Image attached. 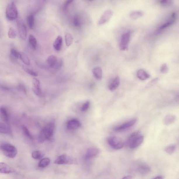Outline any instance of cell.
<instances>
[{
	"mask_svg": "<svg viewBox=\"0 0 179 179\" xmlns=\"http://www.w3.org/2000/svg\"><path fill=\"white\" fill-rule=\"evenodd\" d=\"M161 4L164 6H168L171 5L172 3V1L169 0H164L160 1Z\"/></svg>",
	"mask_w": 179,
	"mask_h": 179,
	"instance_id": "cell-41",
	"label": "cell"
},
{
	"mask_svg": "<svg viewBox=\"0 0 179 179\" xmlns=\"http://www.w3.org/2000/svg\"><path fill=\"white\" fill-rule=\"evenodd\" d=\"M65 42L67 46L69 47L72 45L73 42V38L70 33H67L65 37Z\"/></svg>",
	"mask_w": 179,
	"mask_h": 179,
	"instance_id": "cell-30",
	"label": "cell"
},
{
	"mask_svg": "<svg viewBox=\"0 0 179 179\" xmlns=\"http://www.w3.org/2000/svg\"><path fill=\"white\" fill-rule=\"evenodd\" d=\"M94 76L96 79L100 80L102 79V72L101 68L100 67H96L93 69V71Z\"/></svg>",
	"mask_w": 179,
	"mask_h": 179,
	"instance_id": "cell-25",
	"label": "cell"
},
{
	"mask_svg": "<svg viewBox=\"0 0 179 179\" xmlns=\"http://www.w3.org/2000/svg\"><path fill=\"white\" fill-rule=\"evenodd\" d=\"M119 78L117 77L113 80L109 86V89L111 91H114L118 88L120 84Z\"/></svg>",
	"mask_w": 179,
	"mask_h": 179,
	"instance_id": "cell-23",
	"label": "cell"
},
{
	"mask_svg": "<svg viewBox=\"0 0 179 179\" xmlns=\"http://www.w3.org/2000/svg\"><path fill=\"white\" fill-rule=\"evenodd\" d=\"M8 35V37L10 39H13L15 38L17 35L15 30L13 28L11 27L9 29Z\"/></svg>",
	"mask_w": 179,
	"mask_h": 179,
	"instance_id": "cell-35",
	"label": "cell"
},
{
	"mask_svg": "<svg viewBox=\"0 0 179 179\" xmlns=\"http://www.w3.org/2000/svg\"><path fill=\"white\" fill-rule=\"evenodd\" d=\"M33 90L35 95L38 96H41L42 90L41 88L39 81L36 78H33L32 81Z\"/></svg>",
	"mask_w": 179,
	"mask_h": 179,
	"instance_id": "cell-11",
	"label": "cell"
},
{
	"mask_svg": "<svg viewBox=\"0 0 179 179\" xmlns=\"http://www.w3.org/2000/svg\"><path fill=\"white\" fill-rule=\"evenodd\" d=\"M138 171L140 173L145 174L149 173L151 171V169L148 165L145 163H141L138 167Z\"/></svg>",
	"mask_w": 179,
	"mask_h": 179,
	"instance_id": "cell-16",
	"label": "cell"
},
{
	"mask_svg": "<svg viewBox=\"0 0 179 179\" xmlns=\"http://www.w3.org/2000/svg\"><path fill=\"white\" fill-rule=\"evenodd\" d=\"M100 151L98 148L90 147L87 150L85 157L86 159H90L95 158L98 155Z\"/></svg>",
	"mask_w": 179,
	"mask_h": 179,
	"instance_id": "cell-10",
	"label": "cell"
},
{
	"mask_svg": "<svg viewBox=\"0 0 179 179\" xmlns=\"http://www.w3.org/2000/svg\"><path fill=\"white\" fill-rule=\"evenodd\" d=\"M73 1H65L63 5V8L64 11L65 12H67V11H68L69 5L73 2Z\"/></svg>",
	"mask_w": 179,
	"mask_h": 179,
	"instance_id": "cell-38",
	"label": "cell"
},
{
	"mask_svg": "<svg viewBox=\"0 0 179 179\" xmlns=\"http://www.w3.org/2000/svg\"><path fill=\"white\" fill-rule=\"evenodd\" d=\"M153 179H164V177L163 176H158Z\"/></svg>",
	"mask_w": 179,
	"mask_h": 179,
	"instance_id": "cell-45",
	"label": "cell"
},
{
	"mask_svg": "<svg viewBox=\"0 0 179 179\" xmlns=\"http://www.w3.org/2000/svg\"><path fill=\"white\" fill-rule=\"evenodd\" d=\"M1 118L4 123H8L9 116L7 110L4 107L1 108Z\"/></svg>",
	"mask_w": 179,
	"mask_h": 179,
	"instance_id": "cell-22",
	"label": "cell"
},
{
	"mask_svg": "<svg viewBox=\"0 0 179 179\" xmlns=\"http://www.w3.org/2000/svg\"><path fill=\"white\" fill-rule=\"evenodd\" d=\"M144 137L140 134L139 131H136L131 135L129 138L128 143L129 147L135 149L139 147L143 142Z\"/></svg>",
	"mask_w": 179,
	"mask_h": 179,
	"instance_id": "cell-2",
	"label": "cell"
},
{
	"mask_svg": "<svg viewBox=\"0 0 179 179\" xmlns=\"http://www.w3.org/2000/svg\"><path fill=\"white\" fill-rule=\"evenodd\" d=\"M18 29L19 36L23 40H25L27 37V28L25 24L22 21L18 20L17 21Z\"/></svg>",
	"mask_w": 179,
	"mask_h": 179,
	"instance_id": "cell-8",
	"label": "cell"
},
{
	"mask_svg": "<svg viewBox=\"0 0 179 179\" xmlns=\"http://www.w3.org/2000/svg\"><path fill=\"white\" fill-rule=\"evenodd\" d=\"M168 70V68L167 65L166 64L162 65L161 67V71L162 73L163 74H166L167 73Z\"/></svg>",
	"mask_w": 179,
	"mask_h": 179,
	"instance_id": "cell-40",
	"label": "cell"
},
{
	"mask_svg": "<svg viewBox=\"0 0 179 179\" xmlns=\"http://www.w3.org/2000/svg\"><path fill=\"white\" fill-rule=\"evenodd\" d=\"M73 23L75 27H79L81 25L80 19L78 15H76L74 17L73 19Z\"/></svg>",
	"mask_w": 179,
	"mask_h": 179,
	"instance_id": "cell-36",
	"label": "cell"
},
{
	"mask_svg": "<svg viewBox=\"0 0 179 179\" xmlns=\"http://www.w3.org/2000/svg\"><path fill=\"white\" fill-rule=\"evenodd\" d=\"M144 15L143 12L140 11H135L131 12L129 15V17L133 20H136Z\"/></svg>",
	"mask_w": 179,
	"mask_h": 179,
	"instance_id": "cell-26",
	"label": "cell"
},
{
	"mask_svg": "<svg viewBox=\"0 0 179 179\" xmlns=\"http://www.w3.org/2000/svg\"><path fill=\"white\" fill-rule=\"evenodd\" d=\"M29 42L30 45L33 49L36 48L37 45V42L36 38L32 35H30L29 36Z\"/></svg>",
	"mask_w": 179,
	"mask_h": 179,
	"instance_id": "cell-29",
	"label": "cell"
},
{
	"mask_svg": "<svg viewBox=\"0 0 179 179\" xmlns=\"http://www.w3.org/2000/svg\"><path fill=\"white\" fill-rule=\"evenodd\" d=\"M63 39L61 36H58L55 40L53 46L55 50L58 51L61 50L62 44Z\"/></svg>",
	"mask_w": 179,
	"mask_h": 179,
	"instance_id": "cell-20",
	"label": "cell"
},
{
	"mask_svg": "<svg viewBox=\"0 0 179 179\" xmlns=\"http://www.w3.org/2000/svg\"><path fill=\"white\" fill-rule=\"evenodd\" d=\"M132 176L131 175H128V176H125L122 179H132Z\"/></svg>",
	"mask_w": 179,
	"mask_h": 179,
	"instance_id": "cell-44",
	"label": "cell"
},
{
	"mask_svg": "<svg viewBox=\"0 0 179 179\" xmlns=\"http://www.w3.org/2000/svg\"><path fill=\"white\" fill-rule=\"evenodd\" d=\"M90 102L88 101H87L85 103L83 104V105L81 108V111L83 112H85L88 110L90 107Z\"/></svg>",
	"mask_w": 179,
	"mask_h": 179,
	"instance_id": "cell-39",
	"label": "cell"
},
{
	"mask_svg": "<svg viewBox=\"0 0 179 179\" xmlns=\"http://www.w3.org/2000/svg\"><path fill=\"white\" fill-rule=\"evenodd\" d=\"M81 124L79 120L73 119L69 121L67 124V128L69 129H77L80 128Z\"/></svg>",
	"mask_w": 179,
	"mask_h": 179,
	"instance_id": "cell-15",
	"label": "cell"
},
{
	"mask_svg": "<svg viewBox=\"0 0 179 179\" xmlns=\"http://www.w3.org/2000/svg\"><path fill=\"white\" fill-rule=\"evenodd\" d=\"M15 170L5 163H0V173L4 174H9L15 173Z\"/></svg>",
	"mask_w": 179,
	"mask_h": 179,
	"instance_id": "cell-12",
	"label": "cell"
},
{
	"mask_svg": "<svg viewBox=\"0 0 179 179\" xmlns=\"http://www.w3.org/2000/svg\"><path fill=\"white\" fill-rule=\"evenodd\" d=\"M176 150V146L175 145H171L166 147L165 150L166 153L169 154H173Z\"/></svg>",
	"mask_w": 179,
	"mask_h": 179,
	"instance_id": "cell-32",
	"label": "cell"
},
{
	"mask_svg": "<svg viewBox=\"0 0 179 179\" xmlns=\"http://www.w3.org/2000/svg\"><path fill=\"white\" fill-rule=\"evenodd\" d=\"M55 128V122L53 121L49 122L40 131L38 135V141L42 143L51 140L54 133Z\"/></svg>",
	"mask_w": 179,
	"mask_h": 179,
	"instance_id": "cell-1",
	"label": "cell"
},
{
	"mask_svg": "<svg viewBox=\"0 0 179 179\" xmlns=\"http://www.w3.org/2000/svg\"><path fill=\"white\" fill-rule=\"evenodd\" d=\"M113 12L112 11L108 10L105 11L103 13L101 17L98 22L100 25H102L106 23L111 18L113 15Z\"/></svg>",
	"mask_w": 179,
	"mask_h": 179,
	"instance_id": "cell-9",
	"label": "cell"
},
{
	"mask_svg": "<svg viewBox=\"0 0 179 179\" xmlns=\"http://www.w3.org/2000/svg\"><path fill=\"white\" fill-rule=\"evenodd\" d=\"M22 129L23 132L25 135L27 137L29 138V139H32V136L31 133H30L28 128H27L25 126H23Z\"/></svg>",
	"mask_w": 179,
	"mask_h": 179,
	"instance_id": "cell-37",
	"label": "cell"
},
{
	"mask_svg": "<svg viewBox=\"0 0 179 179\" xmlns=\"http://www.w3.org/2000/svg\"><path fill=\"white\" fill-rule=\"evenodd\" d=\"M6 15L7 18L9 20H13L17 18L18 12L16 5L14 2H11L7 5Z\"/></svg>",
	"mask_w": 179,
	"mask_h": 179,
	"instance_id": "cell-4",
	"label": "cell"
},
{
	"mask_svg": "<svg viewBox=\"0 0 179 179\" xmlns=\"http://www.w3.org/2000/svg\"><path fill=\"white\" fill-rule=\"evenodd\" d=\"M138 77L141 80L144 81L149 79L150 76L147 72L142 69L138 71L137 74Z\"/></svg>",
	"mask_w": 179,
	"mask_h": 179,
	"instance_id": "cell-21",
	"label": "cell"
},
{
	"mask_svg": "<svg viewBox=\"0 0 179 179\" xmlns=\"http://www.w3.org/2000/svg\"><path fill=\"white\" fill-rule=\"evenodd\" d=\"M159 80V78H155V79L152 80L150 81V82L149 83L148 85L149 86H153L154 85H155L156 83H157L158 81Z\"/></svg>",
	"mask_w": 179,
	"mask_h": 179,
	"instance_id": "cell-42",
	"label": "cell"
},
{
	"mask_svg": "<svg viewBox=\"0 0 179 179\" xmlns=\"http://www.w3.org/2000/svg\"><path fill=\"white\" fill-rule=\"evenodd\" d=\"M136 121H137L136 119L131 120L130 121L126 122V123H124L120 126L117 127L116 128H115V130L121 131L130 128V127L132 126L136 123Z\"/></svg>",
	"mask_w": 179,
	"mask_h": 179,
	"instance_id": "cell-13",
	"label": "cell"
},
{
	"mask_svg": "<svg viewBox=\"0 0 179 179\" xmlns=\"http://www.w3.org/2000/svg\"><path fill=\"white\" fill-rule=\"evenodd\" d=\"M176 117L174 115L168 114L166 115L164 119V123L166 125H169L171 124L175 121L176 120Z\"/></svg>",
	"mask_w": 179,
	"mask_h": 179,
	"instance_id": "cell-19",
	"label": "cell"
},
{
	"mask_svg": "<svg viewBox=\"0 0 179 179\" xmlns=\"http://www.w3.org/2000/svg\"><path fill=\"white\" fill-rule=\"evenodd\" d=\"M0 132L2 134H11V129L8 124L1 122L0 124Z\"/></svg>",
	"mask_w": 179,
	"mask_h": 179,
	"instance_id": "cell-17",
	"label": "cell"
},
{
	"mask_svg": "<svg viewBox=\"0 0 179 179\" xmlns=\"http://www.w3.org/2000/svg\"><path fill=\"white\" fill-rule=\"evenodd\" d=\"M175 19V14H173L171 15V18H170L168 20L161 25L158 28L157 30V32L162 31V30L167 28L168 27L172 25L174 22Z\"/></svg>",
	"mask_w": 179,
	"mask_h": 179,
	"instance_id": "cell-14",
	"label": "cell"
},
{
	"mask_svg": "<svg viewBox=\"0 0 179 179\" xmlns=\"http://www.w3.org/2000/svg\"><path fill=\"white\" fill-rule=\"evenodd\" d=\"M27 23L30 29H32L35 25V17L33 14L28 15L27 19Z\"/></svg>",
	"mask_w": 179,
	"mask_h": 179,
	"instance_id": "cell-24",
	"label": "cell"
},
{
	"mask_svg": "<svg viewBox=\"0 0 179 179\" xmlns=\"http://www.w3.org/2000/svg\"><path fill=\"white\" fill-rule=\"evenodd\" d=\"M45 155V153L43 152L40 150H37L33 152L32 156L34 159H42Z\"/></svg>",
	"mask_w": 179,
	"mask_h": 179,
	"instance_id": "cell-28",
	"label": "cell"
},
{
	"mask_svg": "<svg viewBox=\"0 0 179 179\" xmlns=\"http://www.w3.org/2000/svg\"><path fill=\"white\" fill-rule=\"evenodd\" d=\"M57 62V58L54 55H51L49 56L47 60V64L51 68H55Z\"/></svg>",
	"mask_w": 179,
	"mask_h": 179,
	"instance_id": "cell-18",
	"label": "cell"
},
{
	"mask_svg": "<svg viewBox=\"0 0 179 179\" xmlns=\"http://www.w3.org/2000/svg\"><path fill=\"white\" fill-rule=\"evenodd\" d=\"M11 55L13 58L18 59L20 58V53L14 48H12L10 51Z\"/></svg>",
	"mask_w": 179,
	"mask_h": 179,
	"instance_id": "cell-33",
	"label": "cell"
},
{
	"mask_svg": "<svg viewBox=\"0 0 179 179\" xmlns=\"http://www.w3.org/2000/svg\"><path fill=\"white\" fill-rule=\"evenodd\" d=\"M56 164H77V159L70 156L63 154L58 157L54 161Z\"/></svg>",
	"mask_w": 179,
	"mask_h": 179,
	"instance_id": "cell-5",
	"label": "cell"
},
{
	"mask_svg": "<svg viewBox=\"0 0 179 179\" xmlns=\"http://www.w3.org/2000/svg\"><path fill=\"white\" fill-rule=\"evenodd\" d=\"M20 58L25 64L27 65H30V60L29 58L26 54L23 53H20Z\"/></svg>",
	"mask_w": 179,
	"mask_h": 179,
	"instance_id": "cell-31",
	"label": "cell"
},
{
	"mask_svg": "<svg viewBox=\"0 0 179 179\" xmlns=\"http://www.w3.org/2000/svg\"><path fill=\"white\" fill-rule=\"evenodd\" d=\"M107 142L110 146L113 149L116 150L121 149L124 145L123 140L117 136H111L108 138Z\"/></svg>",
	"mask_w": 179,
	"mask_h": 179,
	"instance_id": "cell-6",
	"label": "cell"
},
{
	"mask_svg": "<svg viewBox=\"0 0 179 179\" xmlns=\"http://www.w3.org/2000/svg\"><path fill=\"white\" fill-rule=\"evenodd\" d=\"M131 36V32L128 31L124 33L120 39L119 47L120 50L123 51L127 50L128 48Z\"/></svg>",
	"mask_w": 179,
	"mask_h": 179,
	"instance_id": "cell-7",
	"label": "cell"
},
{
	"mask_svg": "<svg viewBox=\"0 0 179 179\" xmlns=\"http://www.w3.org/2000/svg\"><path fill=\"white\" fill-rule=\"evenodd\" d=\"M175 99L177 101H179V95H177Z\"/></svg>",
	"mask_w": 179,
	"mask_h": 179,
	"instance_id": "cell-46",
	"label": "cell"
},
{
	"mask_svg": "<svg viewBox=\"0 0 179 179\" xmlns=\"http://www.w3.org/2000/svg\"><path fill=\"white\" fill-rule=\"evenodd\" d=\"M18 88L19 90H21V91L25 93L26 92V88L22 84H20L18 86Z\"/></svg>",
	"mask_w": 179,
	"mask_h": 179,
	"instance_id": "cell-43",
	"label": "cell"
},
{
	"mask_svg": "<svg viewBox=\"0 0 179 179\" xmlns=\"http://www.w3.org/2000/svg\"><path fill=\"white\" fill-rule=\"evenodd\" d=\"M50 163V160L48 158H45L41 159L39 163L38 166L39 167L43 168L47 167Z\"/></svg>",
	"mask_w": 179,
	"mask_h": 179,
	"instance_id": "cell-27",
	"label": "cell"
},
{
	"mask_svg": "<svg viewBox=\"0 0 179 179\" xmlns=\"http://www.w3.org/2000/svg\"><path fill=\"white\" fill-rule=\"evenodd\" d=\"M1 150L4 155L10 158H15L18 153L16 148L13 145L8 143H1Z\"/></svg>",
	"mask_w": 179,
	"mask_h": 179,
	"instance_id": "cell-3",
	"label": "cell"
},
{
	"mask_svg": "<svg viewBox=\"0 0 179 179\" xmlns=\"http://www.w3.org/2000/svg\"><path fill=\"white\" fill-rule=\"evenodd\" d=\"M23 69L25 72L29 74L30 75L33 76V77H36L38 75V73L37 72L34 71L33 70L30 69L26 68V67H23Z\"/></svg>",
	"mask_w": 179,
	"mask_h": 179,
	"instance_id": "cell-34",
	"label": "cell"
}]
</instances>
